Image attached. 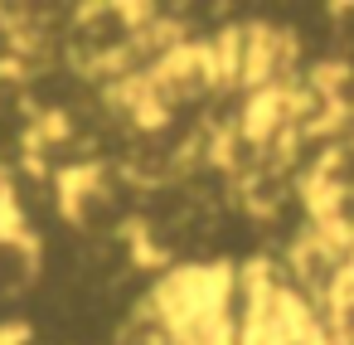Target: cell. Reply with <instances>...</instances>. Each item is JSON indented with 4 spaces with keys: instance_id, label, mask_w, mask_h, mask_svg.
I'll use <instances>...</instances> for the list:
<instances>
[{
    "instance_id": "obj_2",
    "label": "cell",
    "mask_w": 354,
    "mask_h": 345,
    "mask_svg": "<svg viewBox=\"0 0 354 345\" xmlns=\"http://www.w3.org/2000/svg\"><path fill=\"white\" fill-rule=\"evenodd\" d=\"M0 233H15V180L0 166Z\"/></svg>"
},
{
    "instance_id": "obj_1",
    "label": "cell",
    "mask_w": 354,
    "mask_h": 345,
    "mask_svg": "<svg viewBox=\"0 0 354 345\" xmlns=\"http://www.w3.org/2000/svg\"><path fill=\"white\" fill-rule=\"evenodd\" d=\"M315 214H320V229L354 243V190L344 195H330V200H315Z\"/></svg>"
}]
</instances>
